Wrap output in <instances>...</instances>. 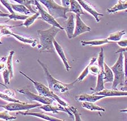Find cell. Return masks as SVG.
Returning <instances> with one entry per match:
<instances>
[{"label": "cell", "instance_id": "6da1fadb", "mask_svg": "<svg viewBox=\"0 0 127 121\" xmlns=\"http://www.w3.org/2000/svg\"><path fill=\"white\" fill-rule=\"evenodd\" d=\"M60 31V29L59 28L53 26L48 29L37 31L40 40V44L37 45V49L40 52H55L53 41Z\"/></svg>", "mask_w": 127, "mask_h": 121}, {"label": "cell", "instance_id": "7a4b0ae2", "mask_svg": "<svg viewBox=\"0 0 127 121\" xmlns=\"http://www.w3.org/2000/svg\"><path fill=\"white\" fill-rule=\"evenodd\" d=\"M37 61L42 67L44 74L45 76V78L47 79L48 84V88L54 92L58 93H66L69 91L74 85L77 82V80L73 81V82L69 83V84H65L61 81L57 80L55 79L49 73L48 69L47 68V65L44 64L43 62L37 60Z\"/></svg>", "mask_w": 127, "mask_h": 121}, {"label": "cell", "instance_id": "3957f363", "mask_svg": "<svg viewBox=\"0 0 127 121\" xmlns=\"http://www.w3.org/2000/svg\"><path fill=\"white\" fill-rule=\"evenodd\" d=\"M124 55L120 52L119 57L115 64L110 67L114 74V80L112 81V89H117L119 85L127 86V75L124 72Z\"/></svg>", "mask_w": 127, "mask_h": 121}, {"label": "cell", "instance_id": "277c9868", "mask_svg": "<svg viewBox=\"0 0 127 121\" xmlns=\"http://www.w3.org/2000/svg\"><path fill=\"white\" fill-rule=\"evenodd\" d=\"M19 73L32 83L33 85H34L35 89H36L37 92L39 93V95H40V96L49 97V98H51L53 99V100H55L56 101H57V102H58L60 105H62V106L64 107L67 106L69 105V104H67L66 102H65L63 99L61 98V97H60L59 96H57L56 94H55L54 92L51 90L50 89L48 88V87H47L45 85L41 84V83L37 82V81H36L34 80H33V79H32L31 77L27 76L26 74H25V73L22 72V71H20Z\"/></svg>", "mask_w": 127, "mask_h": 121}, {"label": "cell", "instance_id": "5b68a950", "mask_svg": "<svg viewBox=\"0 0 127 121\" xmlns=\"http://www.w3.org/2000/svg\"><path fill=\"white\" fill-rule=\"evenodd\" d=\"M38 1L47 7L48 13L55 19L59 18H63L66 19L67 18L66 13L68 12L69 7L59 5L55 0H38Z\"/></svg>", "mask_w": 127, "mask_h": 121}, {"label": "cell", "instance_id": "8992f818", "mask_svg": "<svg viewBox=\"0 0 127 121\" xmlns=\"http://www.w3.org/2000/svg\"><path fill=\"white\" fill-rule=\"evenodd\" d=\"M41 104H28L27 102H10L7 105H2L0 107L6 109L7 111H22L29 110L30 109L39 107Z\"/></svg>", "mask_w": 127, "mask_h": 121}, {"label": "cell", "instance_id": "52a82bcc", "mask_svg": "<svg viewBox=\"0 0 127 121\" xmlns=\"http://www.w3.org/2000/svg\"><path fill=\"white\" fill-rule=\"evenodd\" d=\"M17 91L24 95L29 100L36 101L40 103H42L43 104H52L53 101H54V100L52 98L34 94V93H31L30 91L26 89H17Z\"/></svg>", "mask_w": 127, "mask_h": 121}, {"label": "cell", "instance_id": "ba28073f", "mask_svg": "<svg viewBox=\"0 0 127 121\" xmlns=\"http://www.w3.org/2000/svg\"><path fill=\"white\" fill-rule=\"evenodd\" d=\"M35 5H36L37 8L38 9L40 15H41L40 18L41 19H43L44 21L48 23V24H50L52 26H53L58 27V28H59L60 30H64L62 26L60 25L59 23L57 22L56 20V19H55L50 14L47 12V11L43 9V7L41 6L38 0H35Z\"/></svg>", "mask_w": 127, "mask_h": 121}, {"label": "cell", "instance_id": "9c48e42d", "mask_svg": "<svg viewBox=\"0 0 127 121\" xmlns=\"http://www.w3.org/2000/svg\"><path fill=\"white\" fill-rule=\"evenodd\" d=\"M75 26L74 28V34L73 35V38L79 36L86 32H89L91 31V28L84 23L79 15H76L75 16Z\"/></svg>", "mask_w": 127, "mask_h": 121}, {"label": "cell", "instance_id": "30bf717a", "mask_svg": "<svg viewBox=\"0 0 127 121\" xmlns=\"http://www.w3.org/2000/svg\"><path fill=\"white\" fill-rule=\"evenodd\" d=\"M62 27L66 32L67 38L69 39H72L75 28L74 15L73 14L69 15L66 20L64 22Z\"/></svg>", "mask_w": 127, "mask_h": 121}, {"label": "cell", "instance_id": "8fae6325", "mask_svg": "<svg viewBox=\"0 0 127 121\" xmlns=\"http://www.w3.org/2000/svg\"><path fill=\"white\" fill-rule=\"evenodd\" d=\"M76 1L78 2V3L85 10L87 11L89 13H90V14L92 15L95 18V20L97 22H99L100 21V19L99 18V16H104V14L98 12L93 7L92 5H91V4L87 2L84 1V0H76Z\"/></svg>", "mask_w": 127, "mask_h": 121}, {"label": "cell", "instance_id": "7c38bea8", "mask_svg": "<svg viewBox=\"0 0 127 121\" xmlns=\"http://www.w3.org/2000/svg\"><path fill=\"white\" fill-rule=\"evenodd\" d=\"M17 114H19L23 116H34L36 117H39V118H42L43 120L49 121H65V120H61V119L57 118L56 117L50 116L49 115L44 114L42 113H36V112H21V111H19Z\"/></svg>", "mask_w": 127, "mask_h": 121}, {"label": "cell", "instance_id": "4fadbf2b", "mask_svg": "<svg viewBox=\"0 0 127 121\" xmlns=\"http://www.w3.org/2000/svg\"><path fill=\"white\" fill-rule=\"evenodd\" d=\"M93 94L96 95H101L107 97H117V96H126L127 95V91L118 90V89H104L100 92L94 93Z\"/></svg>", "mask_w": 127, "mask_h": 121}, {"label": "cell", "instance_id": "5bb4252c", "mask_svg": "<svg viewBox=\"0 0 127 121\" xmlns=\"http://www.w3.org/2000/svg\"><path fill=\"white\" fill-rule=\"evenodd\" d=\"M105 96H101V95L96 94H79L75 97V100L79 102H95L98 100L105 98Z\"/></svg>", "mask_w": 127, "mask_h": 121}, {"label": "cell", "instance_id": "9a60e30c", "mask_svg": "<svg viewBox=\"0 0 127 121\" xmlns=\"http://www.w3.org/2000/svg\"><path fill=\"white\" fill-rule=\"evenodd\" d=\"M53 45H54L55 51L57 52L58 55H59V56L60 57L61 59L62 60L64 64L65 65V68H66V70L67 71H70V69H71V67L69 64L68 61H67V59L66 58V56H65V52L63 50L62 47H61L60 44L55 39L53 40Z\"/></svg>", "mask_w": 127, "mask_h": 121}, {"label": "cell", "instance_id": "2e32d148", "mask_svg": "<svg viewBox=\"0 0 127 121\" xmlns=\"http://www.w3.org/2000/svg\"><path fill=\"white\" fill-rule=\"evenodd\" d=\"M40 109H42L47 112H53V113H58L59 112H64L67 113V110L64 106L60 105L56 106L52 104H44L40 105L39 108Z\"/></svg>", "mask_w": 127, "mask_h": 121}, {"label": "cell", "instance_id": "e0dca14e", "mask_svg": "<svg viewBox=\"0 0 127 121\" xmlns=\"http://www.w3.org/2000/svg\"><path fill=\"white\" fill-rule=\"evenodd\" d=\"M70 8H69L68 12L74 13L76 15L81 16V15L85 14V12L83 11L82 7L78 2L76 0H70Z\"/></svg>", "mask_w": 127, "mask_h": 121}, {"label": "cell", "instance_id": "ac0fdd59", "mask_svg": "<svg viewBox=\"0 0 127 121\" xmlns=\"http://www.w3.org/2000/svg\"><path fill=\"white\" fill-rule=\"evenodd\" d=\"M127 7V0H118V2L114 6L107 9V13L112 14L118 11L126 10Z\"/></svg>", "mask_w": 127, "mask_h": 121}, {"label": "cell", "instance_id": "d6986e66", "mask_svg": "<svg viewBox=\"0 0 127 121\" xmlns=\"http://www.w3.org/2000/svg\"><path fill=\"white\" fill-rule=\"evenodd\" d=\"M116 43L113 41L108 40L107 38L106 39H95L92 40H82L81 41V44L82 46H86V45H91V46H94V45H103L106 43Z\"/></svg>", "mask_w": 127, "mask_h": 121}, {"label": "cell", "instance_id": "ffe728a7", "mask_svg": "<svg viewBox=\"0 0 127 121\" xmlns=\"http://www.w3.org/2000/svg\"><path fill=\"white\" fill-rule=\"evenodd\" d=\"M104 71H102L99 73L97 77V82L96 87L94 89H92L93 90V93L100 92V91L103 90L104 89Z\"/></svg>", "mask_w": 127, "mask_h": 121}, {"label": "cell", "instance_id": "44dd1931", "mask_svg": "<svg viewBox=\"0 0 127 121\" xmlns=\"http://www.w3.org/2000/svg\"><path fill=\"white\" fill-rule=\"evenodd\" d=\"M104 83L112 82L114 80V74L110 67H109L106 63H104Z\"/></svg>", "mask_w": 127, "mask_h": 121}, {"label": "cell", "instance_id": "7402d4cb", "mask_svg": "<svg viewBox=\"0 0 127 121\" xmlns=\"http://www.w3.org/2000/svg\"><path fill=\"white\" fill-rule=\"evenodd\" d=\"M81 106L83 108L87 109L91 111H98V112H105V109L100 107L95 104L94 102H82Z\"/></svg>", "mask_w": 127, "mask_h": 121}, {"label": "cell", "instance_id": "603a6c76", "mask_svg": "<svg viewBox=\"0 0 127 121\" xmlns=\"http://www.w3.org/2000/svg\"><path fill=\"white\" fill-rule=\"evenodd\" d=\"M96 60H97L96 57H93L91 59L90 63H89V64L87 65L86 67H85V68L83 69V71H82V73H81V75H79V77H78V79H77V82H81V81H82L83 79H84L85 77H86L87 75H88L89 73V67H90L91 64H94L95 61H96Z\"/></svg>", "mask_w": 127, "mask_h": 121}, {"label": "cell", "instance_id": "cb8c5ba5", "mask_svg": "<svg viewBox=\"0 0 127 121\" xmlns=\"http://www.w3.org/2000/svg\"><path fill=\"white\" fill-rule=\"evenodd\" d=\"M11 6L12 9L14 11H17L18 13L23 14L24 15H29L31 13L30 11L26 7H25V6L22 5H15V4H11Z\"/></svg>", "mask_w": 127, "mask_h": 121}, {"label": "cell", "instance_id": "d4e9b609", "mask_svg": "<svg viewBox=\"0 0 127 121\" xmlns=\"http://www.w3.org/2000/svg\"><path fill=\"white\" fill-rule=\"evenodd\" d=\"M14 54V51H11L9 53V55L7 57V62L6 66V68L9 70L10 72V77L13 78L14 76V72H13V56Z\"/></svg>", "mask_w": 127, "mask_h": 121}, {"label": "cell", "instance_id": "484cf974", "mask_svg": "<svg viewBox=\"0 0 127 121\" xmlns=\"http://www.w3.org/2000/svg\"><path fill=\"white\" fill-rule=\"evenodd\" d=\"M126 34V31L122 30L120 31H117L116 33L111 34L109 36L107 37V39L110 41H113L116 43V41L121 40L123 35Z\"/></svg>", "mask_w": 127, "mask_h": 121}, {"label": "cell", "instance_id": "4316f807", "mask_svg": "<svg viewBox=\"0 0 127 121\" xmlns=\"http://www.w3.org/2000/svg\"><path fill=\"white\" fill-rule=\"evenodd\" d=\"M40 15V13L39 11H37L36 13L34 14L32 16H30L27 18L25 19V22H24L23 24H21L19 25V26H25L26 28H29V27L31 25H32L33 22H34L35 21L36 19L37 18H38L39 17Z\"/></svg>", "mask_w": 127, "mask_h": 121}, {"label": "cell", "instance_id": "83f0119b", "mask_svg": "<svg viewBox=\"0 0 127 121\" xmlns=\"http://www.w3.org/2000/svg\"><path fill=\"white\" fill-rule=\"evenodd\" d=\"M15 2H17L18 3H20V4L25 6V7H26L30 11V12L32 14H35L37 11L33 10L32 8L31 5H35V2H33L31 0H13Z\"/></svg>", "mask_w": 127, "mask_h": 121}, {"label": "cell", "instance_id": "f1b7e54d", "mask_svg": "<svg viewBox=\"0 0 127 121\" xmlns=\"http://www.w3.org/2000/svg\"><path fill=\"white\" fill-rule=\"evenodd\" d=\"M98 63L99 67H100V71H104V49L101 48L100 52L99 53L98 57Z\"/></svg>", "mask_w": 127, "mask_h": 121}, {"label": "cell", "instance_id": "f546056e", "mask_svg": "<svg viewBox=\"0 0 127 121\" xmlns=\"http://www.w3.org/2000/svg\"><path fill=\"white\" fill-rule=\"evenodd\" d=\"M29 17L28 15H21V14H17L15 13L14 14H10L9 16V21L11 20V19H14V20H25L26 19Z\"/></svg>", "mask_w": 127, "mask_h": 121}, {"label": "cell", "instance_id": "4dcf8cb0", "mask_svg": "<svg viewBox=\"0 0 127 121\" xmlns=\"http://www.w3.org/2000/svg\"><path fill=\"white\" fill-rule=\"evenodd\" d=\"M0 119H2V120L5 121H12L16 120L17 117L9 115L8 114L7 110L3 111V112H0Z\"/></svg>", "mask_w": 127, "mask_h": 121}, {"label": "cell", "instance_id": "1f68e13d", "mask_svg": "<svg viewBox=\"0 0 127 121\" xmlns=\"http://www.w3.org/2000/svg\"><path fill=\"white\" fill-rule=\"evenodd\" d=\"M0 98L2 99L3 100H5L6 101H9L10 102H21V101L17 99H15L14 98H13L10 96H8L6 94H4L3 93L0 92Z\"/></svg>", "mask_w": 127, "mask_h": 121}, {"label": "cell", "instance_id": "d6a6232c", "mask_svg": "<svg viewBox=\"0 0 127 121\" xmlns=\"http://www.w3.org/2000/svg\"><path fill=\"white\" fill-rule=\"evenodd\" d=\"M89 72H90L91 74L96 76V75H98L99 73L100 72V68L98 65L93 64L89 67Z\"/></svg>", "mask_w": 127, "mask_h": 121}, {"label": "cell", "instance_id": "836d02e7", "mask_svg": "<svg viewBox=\"0 0 127 121\" xmlns=\"http://www.w3.org/2000/svg\"><path fill=\"white\" fill-rule=\"evenodd\" d=\"M2 75H3L4 83H5V85L9 84L10 83L9 77H10V72L9 70L6 68H6L3 71Z\"/></svg>", "mask_w": 127, "mask_h": 121}, {"label": "cell", "instance_id": "e575fe53", "mask_svg": "<svg viewBox=\"0 0 127 121\" xmlns=\"http://www.w3.org/2000/svg\"><path fill=\"white\" fill-rule=\"evenodd\" d=\"M0 1H1L2 4L4 6L6 7L8 10L9 11V12L11 14H14L15 13L14 11L11 8V3L10 2L9 0H0Z\"/></svg>", "mask_w": 127, "mask_h": 121}, {"label": "cell", "instance_id": "d590c367", "mask_svg": "<svg viewBox=\"0 0 127 121\" xmlns=\"http://www.w3.org/2000/svg\"><path fill=\"white\" fill-rule=\"evenodd\" d=\"M117 44H118L119 46L122 47H127V39H124L122 40H120L119 41H116Z\"/></svg>", "mask_w": 127, "mask_h": 121}, {"label": "cell", "instance_id": "8d00e7d4", "mask_svg": "<svg viewBox=\"0 0 127 121\" xmlns=\"http://www.w3.org/2000/svg\"><path fill=\"white\" fill-rule=\"evenodd\" d=\"M61 1L64 7H69L70 5V0H61Z\"/></svg>", "mask_w": 127, "mask_h": 121}, {"label": "cell", "instance_id": "74e56055", "mask_svg": "<svg viewBox=\"0 0 127 121\" xmlns=\"http://www.w3.org/2000/svg\"><path fill=\"white\" fill-rule=\"evenodd\" d=\"M6 64L3 63H0V72H3V71L6 68Z\"/></svg>", "mask_w": 127, "mask_h": 121}, {"label": "cell", "instance_id": "f35d334b", "mask_svg": "<svg viewBox=\"0 0 127 121\" xmlns=\"http://www.w3.org/2000/svg\"><path fill=\"white\" fill-rule=\"evenodd\" d=\"M127 51V47H122V48L119 49V50L116 51L115 53H120V52H126Z\"/></svg>", "mask_w": 127, "mask_h": 121}, {"label": "cell", "instance_id": "ab89813d", "mask_svg": "<svg viewBox=\"0 0 127 121\" xmlns=\"http://www.w3.org/2000/svg\"><path fill=\"white\" fill-rule=\"evenodd\" d=\"M10 14L0 13V17H9Z\"/></svg>", "mask_w": 127, "mask_h": 121}, {"label": "cell", "instance_id": "60d3db41", "mask_svg": "<svg viewBox=\"0 0 127 121\" xmlns=\"http://www.w3.org/2000/svg\"><path fill=\"white\" fill-rule=\"evenodd\" d=\"M0 85H1V86H4V87H5L6 88V89H8V88H7V86H6V85L5 84H2V83H1V82H0Z\"/></svg>", "mask_w": 127, "mask_h": 121}, {"label": "cell", "instance_id": "b9f144b4", "mask_svg": "<svg viewBox=\"0 0 127 121\" xmlns=\"http://www.w3.org/2000/svg\"><path fill=\"white\" fill-rule=\"evenodd\" d=\"M31 1H32V2H35V0H31Z\"/></svg>", "mask_w": 127, "mask_h": 121}, {"label": "cell", "instance_id": "7bdbcfd3", "mask_svg": "<svg viewBox=\"0 0 127 121\" xmlns=\"http://www.w3.org/2000/svg\"><path fill=\"white\" fill-rule=\"evenodd\" d=\"M0 13H3V12L1 10H0Z\"/></svg>", "mask_w": 127, "mask_h": 121}]
</instances>
